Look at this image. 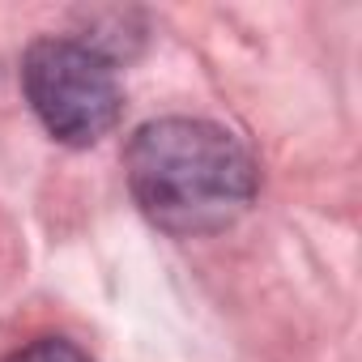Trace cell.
Wrapping results in <instances>:
<instances>
[{
    "mask_svg": "<svg viewBox=\"0 0 362 362\" xmlns=\"http://www.w3.org/2000/svg\"><path fill=\"white\" fill-rule=\"evenodd\" d=\"M22 90L39 124L64 145L103 141L124 111L111 60L73 39H39L22 60Z\"/></svg>",
    "mask_w": 362,
    "mask_h": 362,
    "instance_id": "2",
    "label": "cell"
},
{
    "mask_svg": "<svg viewBox=\"0 0 362 362\" xmlns=\"http://www.w3.org/2000/svg\"><path fill=\"white\" fill-rule=\"evenodd\" d=\"M141 214L166 235L226 230L256 197L252 153L209 119H149L124 153Z\"/></svg>",
    "mask_w": 362,
    "mask_h": 362,
    "instance_id": "1",
    "label": "cell"
},
{
    "mask_svg": "<svg viewBox=\"0 0 362 362\" xmlns=\"http://www.w3.org/2000/svg\"><path fill=\"white\" fill-rule=\"evenodd\" d=\"M9 362H94L81 345L64 341V337H39L35 345H26L22 354H13Z\"/></svg>",
    "mask_w": 362,
    "mask_h": 362,
    "instance_id": "3",
    "label": "cell"
}]
</instances>
